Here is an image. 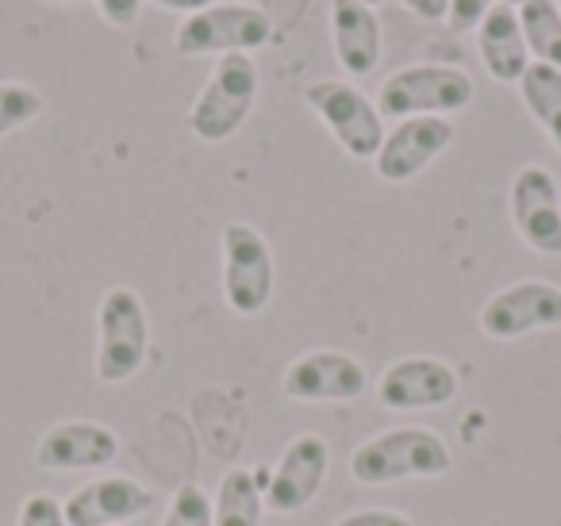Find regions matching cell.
<instances>
[{
	"instance_id": "6da1fadb",
	"label": "cell",
	"mask_w": 561,
	"mask_h": 526,
	"mask_svg": "<svg viewBox=\"0 0 561 526\" xmlns=\"http://www.w3.org/2000/svg\"><path fill=\"white\" fill-rule=\"evenodd\" d=\"M454 469V454L443 434L427 426H392L351 454V477L366 488H389L404 480H435Z\"/></svg>"
},
{
	"instance_id": "7a4b0ae2",
	"label": "cell",
	"mask_w": 561,
	"mask_h": 526,
	"mask_svg": "<svg viewBox=\"0 0 561 526\" xmlns=\"http://www.w3.org/2000/svg\"><path fill=\"white\" fill-rule=\"evenodd\" d=\"M262 93V73H257L254 55H224L211 62V73L204 89L196 93L193 108H188L185 124L208 147L234 139L242 124L250 119Z\"/></svg>"
},
{
	"instance_id": "3957f363",
	"label": "cell",
	"mask_w": 561,
	"mask_h": 526,
	"mask_svg": "<svg viewBox=\"0 0 561 526\" xmlns=\"http://www.w3.org/2000/svg\"><path fill=\"white\" fill-rule=\"evenodd\" d=\"M150 357V316L131 285H112L96 304L93 369L101 385H127Z\"/></svg>"
},
{
	"instance_id": "277c9868",
	"label": "cell",
	"mask_w": 561,
	"mask_h": 526,
	"mask_svg": "<svg viewBox=\"0 0 561 526\" xmlns=\"http://www.w3.org/2000/svg\"><path fill=\"white\" fill-rule=\"evenodd\" d=\"M477 101V85L466 70L443 62H415L392 70L377 89V112L389 119L412 116H454Z\"/></svg>"
},
{
	"instance_id": "5b68a950",
	"label": "cell",
	"mask_w": 561,
	"mask_h": 526,
	"mask_svg": "<svg viewBox=\"0 0 561 526\" xmlns=\"http://www.w3.org/2000/svg\"><path fill=\"white\" fill-rule=\"evenodd\" d=\"M273 20L265 9L250 0H224L211 9L185 16L173 32V47L185 58H224V55H254L270 47Z\"/></svg>"
},
{
	"instance_id": "8992f818",
	"label": "cell",
	"mask_w": 561,
	"mask_h": 526,
	"mask_svg": "<svg viewBox=\"0 0 561 526\" xmlns=\"http://www.w3.org/2000/svg\"><path fill=\"white\" fill-rule=\"evenodd\" d=\"M305 104L320 116V124L343 147L346 158L374 162L385 142V116L377 112V101H369L354 81H339V78L312 81V85H305Z\"/></svg>"
},
{
	"instance_id": "52a82bcc",
	"label": "cell",
	"mask_w": 561,
	"mask_h": 526,
	"mask_svg": "<svg viewBox=\"0 0 561 526\" xmlns=\"http://www.w3.org/2000/svg\"><path fill=\"white\" fill-rule=\"evenodd\" d=\"M224 300L234 316L254 319L270 308L273 285H277V262L265 235L247 219H231L224 227Z\"/></svg>"
},
{
	"instance_id": "ba28073f",
	"label": "cell",
	"mask_w": 561,
	"mask_h": 526,
	"mask_svg": "<svg viewBox=\"0 0 561 526\" xmlns=\"http://www.w3.org/2000/svg\"><path fill=\"white\" fill-rule=\"evenodd\" d=\"M477 327L492 342H515L538 331L561 327V285L542 277L515 281V285L492 293L477 311Z\"/></svg>"
},
{
	"instance_id": "9c48e42d",
	"label": "cell",
	"mask_w": 561,
	"mask_h": 526,
	"mask_svg": "<svg viewBox=\"0 0 561 526\" xmlns=\"http://www.w3.org/2000/svg\"><path fill=\"white\" fill-rule=\"evenodd\" d=\"M507 211L523 247L542 258H561V188L546 165L530 162L515 170L507 188Z\"/></svg>"
},
{
	"instance_id": "30bf717a",
	"label": "cell",
	"mask_w": 561,
	"mask_h": 526,
	"mask_svg": "<svg viewBox=\"0 0 561 526\" xmlns=\"http://www.w3.org/2000/svg\"><path fill=\"white\" fill-rule=\"evenodd\" d=\"M461 392V377L446 357L412 354L397 357L377 377V403L385 411H438L450 408Z\"/></svg>"
},
{
	"instance_id": "8fae6325",
	"label": "cell",
	"mask_w": 561,
	"mask_h": 526,
	"mask_svg": "<svg viewBox=\"0 0 561 526\" xmlns=\"http://www.w3.org/2000/svg\"><path fill=\"white\" fill-rule=\"evenodd\" d=\"M280 392L297 403H354L369 392V369L343 350H308L289 362Z\"/></svg>"
},
{
	"instance_id": "7c38bea8",
	"label": "cell",
	"mask_w": 561,
	"mask_h": 526,
	"mask_svg": "<svg viewBox=\"0 0 561 526\" xmlns=\"http://www.w3.org/2000/svg\"><path fill=\"white\" fill-rule=\"evenodd\" d=\"M454 127L450 116H412L400 119L392 132H385V142L374 158V170L385 185H408L427 170L435 158H443L450 150Z\"/></svg>"
},
{
	"instance_id": "4fadbf2b",
	"label": "cell",
	"mask_w": 561,
	"mask_h": 526,
	"mask_svg": "<svg viewBox=\"0 0 561 526\" xmlns=\"http://www.w3.org/2000/svg\"><path fill=\"white\" fill-rule=\"evenodd\" d=\"M331 469V446L323 434L305 431L285 446L280 461L270 469V484H265V507L273 515H300L308 503L320 495L323 480Z\"/></svg>"
},
{
	"instance_id": "5bb4252c",
	"label": "cell",
	"mask_w": 561,
	"mask_h": 526,
	"mask_svg": "<svg viewBox=\"0 0 561 526\" xmlns=\"http://www.w3.org/2000/svg\"><path fill=\"white\" fill-rule=\"evenodd\" d=\"M119 457V434L93 419H66L35 442V465L47 472H101Z\"/></svg>"
},
{
	"instance_id": "9a60e30c",
	"label": "cell",
	"mask_w": 561,
	"mask_h": 526,
	"mask_svg": "<svg viewBox=\"0 0 561 526\" xmlns=\"http://www.w3.org/2000/svg\"><path fill=\"white\" fill-rule=\"evenodd\" d=\"M158 503L142 480L124 477V472H96L93 480L66 495V523L70 526H124L131 518L147 515Z\"/></svg>"
},
{
	"instance_id": "2e32d148",
	"label": "cell",
	"mask_w": 561,
	"mask_h": 526,
	"mask_svg": "<svg viewBox=\"0 0 561 526\" xmlns=\"http://www.w3.org/2000/svg\"><path fill=\"white\" fill-rule=\"evenodd\" d=\"M328 24L331 50H335V62L343 66V73L369 78L385 55V32L377 9H369L362 0H331Z\"/></svg>"
},
{
	"instance_id": "e0dca14e",
	"label": "cell",
	"mask_w": 561,
	"mask_h": 526,
	"mask_svg": "<svg viewBox=\"0 0 561 526\" xmlns=\"http://www.w3.org/2000/svg\"><path fill=\"white\" fill-rule=\"evenodd\" d=\"M477 58L500 85H519V78L530 66V50L523 39L519 12L507 4H492L489 16L477 24Z\"/></svg>"
},
{
	"instance_id": "ac0fdd59",
	"label": "cell",
	"mask_w": 561,
	"mask_h": 526,
	"mask_svg": "<svg viewBox=\"0 0 561 526\" xmlns=\"http://www.w3.org/2000/svg\"><path fill=\"white\" fill-rule=\"evenodd\" d=\"M270 469H227L216 488V526H262Z\"/></svg>"
},
{
	"instance_id": "d6986e66",
	"label": "cell",
	"mask_w": 561,
	"mask_h": 526,
	"mask_svg": "<svg viewBox=\"0 0 561 526\" xmlns=\"http://www.w3.org/2000/svg\"><path fill=\"white\" fill-rule=\"evenodd\" d=\"M515 89H519L523 108L530 112V119L542 127L546 139H550L561 155V70L542 66V62H530Z\"/></svg>"
},
{
	"instance_id": "ffe728a7",
	"label": "cell",
	"mask_w": 561,
	"mask_h": 526,
	"mask_svg": "<svg viewBox=\"0 0 561 526\" xmlns=\"http://www.w3.org/2000/svg\"><path fill=\"white\" fill-rule=\"evenodd\" d=\"M519 27L535 62L561 70V9L558 0H527L519 4Z\"/></svg>"
},
{
	"instance_id": "44dd1931",
	"label": "cell",
	"mask_w": 561,
	"mask_h": 526,
	"mask_svg": "<svg viewBox=\"0 0 561 526\" xmlns=\"http://www.w3.org/2000/svg\"><path fill=\"white\" fill-rule=\"evenodd\" d=\"M43 108H47V101L39 89L24 85V81H0V142L32 127L43 116Z\"/></svg>"
},
{
	"instance_id": "7402d4cb",
	"label": "cell",
	"mask_w": 561,
	"mask_h": 526,
	"mask_svg": "<svg viewBox=\"0 0 561 526\" xmlns=\"http://www.w3.org/2000/svg\"><path fill=\"white\" fill-rule=\"evenodd\" d=\"M162 526H216V511H211V495L201 484H181L173 492L170 507H165Z\"/></svg>"
},
{
	"instance_id": "603a6c76",
	"label": "cell",
	"mask_w": 561,
	"mask_h": 526,
	"mask_svg": "<svg viewBox=\"0 0 561 526\" xmlns=\"http://www.w3.org/2000/svg\"><path fill=\"white\" fill-rule=\"evenodd\" d=\"M16 526H70V523H66V507L58 495L32 492V495H24V503H20Z\"/></svg>"
},
{
	"instance_id": "cb8c5ba5",
	"label": "cell",
	"mask_w": 561,
	"mask_h": 526,
	"mask_svg": "<svg viewBox=\"0 0 561 526\" xmlns=\"http://www.w3.org/2000/svg\"><path fill=\"white\" fill-rule=\"evenodd\" d=\"M331 526H415L412 515L404 511H392V507H362V511H351V515L335 518Z\"/></svg>"
},
{
	"instance_id": "d4e9b609",
	"label": "cell",
	"mask_w": 561,
	"mask_h": 526,
	"mask_svg": "<svg viewBox=\"0 0 561 526\" xmlns=\"http://www.w3.org/2000/svg\"><path fill=\"white\" fill-rule=\"evenodd\" d=\"M492 4H496V0H450L446 27H454V32H477V24L489 16Z\"/></svg>"
},
{
	"instance_id": "484cf974",
	"label": "cell",
	"mask_w": 561,
	"mask_h": 526,
	"mask_svg": "<svg viewBox=\"0 0 561 526\" xmlns=\"http://www.w3.org/2000/svg\"><path fill=\"white\" fill-rule=\"evenodd\" d=\"M93 4H96V12H101L104 24L119 27V32L139 24L142 0H93Z\"/></svg>"
},
{
	"instance_id": "4316f807",
	"label": "cell",
	"mask_w": 561,
	"mask_h": 526,
	"mask_svg": "<svg viewBox=\"0 0 561 526\" xmlns=\"http://www.w3.org/2000/svg\"><path fill=\"white\" fill-rule=\"evenodd\" d=\"M397 4L423 24H446V16H450V0H397Z\"/></svg>"
},
{
	"instance_id": "83f0119b",
	"label": "cell",
	"mask_w": 561,
	"mask_h": 526,
	"mask_svg": "<svg viewBox=\"0 0 561 526\" xmlns=\"http://www.w3.org/2000/svg\"><path fill=\"white\" fill-rule=\"evenodd\" d=\"M150 4H158V9H165V12H178V16H196V12L211 9L219 0H150Z\"/></svg>"
},
{
	"instance_id": "f1b7e54d",
	"label": "cell",
	"mask_w": 561,
	"mask_h": 526,
	"mask_svg": "<svg viewBox=\"0 0 561 526\" xmlns=\"http://www.w3.org/2000/svg\"><path fill=\"white\" fill-rule=\"evenodd\" d=\"M496 4H507V9H519V4H527V0H496Z\"/></svg>"
},
{
	"instance_id": "f546056e",
	"label": "cell",
	"mask_w": 561,
	"mask_h": 526,
	"mask_svg": "<svg viewBox=\"0 0 561 526\" xmlns=\"http://www.w3.org/2000/svg\"><path fill=\"white\" fill-rule=\"evenodd\" d=\"M362 4H369V9H381L385 0H362Z\"/></svg>"
},
{
	"instance_id": "4dcf8cb0",
	"label": "cell",
	"mask_w": 561,
	"mask_h": 526,
	"mask_svg": "<svg viewBox=\"0 0 561 526\" xmlns=\"http://www.w3.org/2000/svg\"><path fill=\"white\" fill-rule=\"evenodd\" d=\"M50 4H81V0H50Z\"/></svg>"
},
{
	"instance_id": "1f68e13d",
	"label": "cell",
	"mask_w": 561,
	"mask_h": 526,
	"mask_svg": "<svg viewBox=\"0 0 561 526\" xmlns=\"http://www.w3.org/2000/svg\"><path fill=\"white\" fill-rule=\"evenodd\" d=\"M558 9H561V0H558Z\"/></svg>"
}]
</instances>
